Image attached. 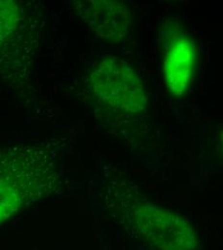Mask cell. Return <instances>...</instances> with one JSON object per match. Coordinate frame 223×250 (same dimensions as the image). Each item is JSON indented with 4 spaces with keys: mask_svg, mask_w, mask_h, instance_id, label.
<instances>
[{
    "mask_svg": "<svg viewBox=\"0 0 223 250\" xmlns=\"http://www.w3.org/2000/svg\"><path fill=\"white\" fill-rule=\"evenodd\" d=\"M63 142L0 145V226L63 188Z\"/></svg>",
    "mask_w": 223,
    "mask_h": 250,
    "instance_id": "obj_1",
    "label": "cell"
},
{
    "mask_svg": "<svg viewBox=\"0 0 223 250\" xmlns=\"http://www.w3.org/2000/svg\"><path fill=\"white\" fill-rule=\"evenodd\" d=\"M108 209L132 234L158 250H194L196 233L184 218L154 204L128 184L108 187Z\"/></svg>",
    "mask_w": 223,
    "mask_h": 250,
    "instance_id": "obj_2",
    "label": "cell"
},
{
    "mask_svg": "<svg viewBox=\"0 0 223 250\" xmlns=\"http://www.w3.org/2000/svg\"><path fill=\"white\" fill-rule=\"evenodd\" d=\"M42 29L37 5L0 1V66L12 82L28 80Z\"/></svg>",
    "mask_w": 223,
    "mask_h": 250,
    "instance_id": "obj_3",
    "label": "cell"
},
{
    "mask_svg": "<svg viewBox=\"0 0 223 250\" xmlns=\"http://www.w3.org/2000/svg\"><path fill=\"white\" fill-rule=\"evenodd\" d=\"M86 89L99 110L119 118L137 116L148 104L140 76L119 57H108L98 62L88 74Z\"/></svg>",
    "mask_w": 223,
    "mask_h": 250,
    "instance_id": "obj_4",
    "label": "cell"
},
{
    "mask_svg": "<svg viewBox=\"0 0 223 250\" xmlns=\"http://www.w3.org/2000/svg\"><path fill=\"white\" fill-rule=\"evenodd\" d=\"M159 34L166 89L173 96H182L188 92L194 79L195 42L176 19H163L160 23Z\"/></svg>",
    "mask_w": 223,
    "mask_h": 250,
    "instance_id": "obj_5",
    "label": "cell"
},
{
    "mask_svg": "<svg viewBox=\"0 0 223 250\" xmlns=\"http://www.w3.org/2000/svg\"><path fill=\"white\" fill-rule=\"evenodd\" d=\"M82 21L104 40L116 42L122 40L132 24L129 7L122 1L89 0L76 2Z\"/></svg>",
    "mask_w": 223,
    "mask_h": 250,
    "instance_id": "obj_6",
    "label": "cell"
},
{
    "mask_svg": "<svg viewBox=\"0 0 223 250\" xmlns=\"http://www.w3.org/2000/svg\"><path fill=\"white\" fill-rule=\"evenodd\" d=\"M220 146H221V150L223 154V129L220 133Z\"/></svg>",
    "mask_w": 223,
    "mask_h": 250,
    "instance_id": "obj_7",
    "label": "cell"
}]
</instances>
